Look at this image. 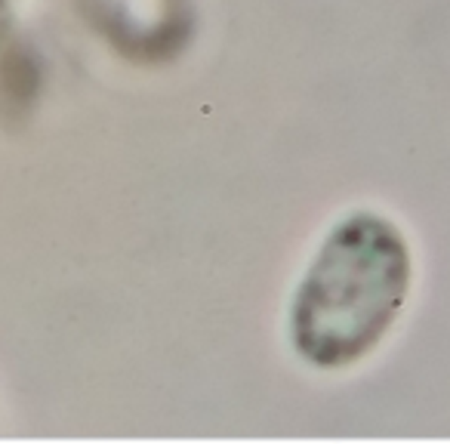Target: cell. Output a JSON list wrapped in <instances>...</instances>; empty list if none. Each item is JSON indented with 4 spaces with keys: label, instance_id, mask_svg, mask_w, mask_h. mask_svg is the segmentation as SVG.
Returning a JSON list of instances; mask_svg holds the SVG:
<instances>
[{
    "label": "cell",
    "instance_id": "obj_1",
    "mask_svg": "<svg viewBox=\"0 0 450 444\" xmlns=\"http://www.w3.org/2000/svg\"><path fill=\"white\" fill-rule=\"evenodd\" d=\"M410 247L392 220L358 210L308 260L287 311L290 346L315 370H346L395 327L410 293Z\"/></svg>",
    "mask_w": 450,
    "mask_h": 444
},
{
    "label": "cell",
    "instance_id": "obj_2",
    "mask_svg": "<svg viewBox=\"0 0 450 444\" xmlns=\"http://www.w3.org/2000/svg\"><path fill=\"white\" fill-rule=\"evenodd\" d=\"M90 25L133 59L179 53L191 28V0H77Z\"/></svg>",
    "mask_w": 450,
    "mask_h": 444
},
{
    "label": "cell",
    "instance_id": "obj_3",
    "mask_svg": "<svg viewBox=\"0 0 450 444\" xmlns=\"http://www.w3.org/2000/svg\"><path fill=\"white\" fill-rule=\"evenodd\" d=\"M0 10H4V0H0Z\"/></svg>",
    "mask_w": 450,
    "mask_h": 444
}]
</instances>
